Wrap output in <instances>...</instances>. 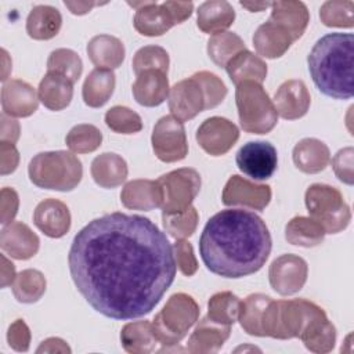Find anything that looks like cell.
<instances>
[{"instance_id": "cell-1", "label": "cell", "mask_w": 354, "mask_h": 354, "mask_svg": "<svg viewBox=\"0 0 354 354\" xmlns=\"http://www.w3.org/2000/svg\"><path fill=\"white\" fill-rule=\"evenodd\" d=\"M68 264L86 301L112 319L149 314L176 277L173 245L149 218L120 212L86 224L73 238Z\"/></svg>"}, {"instance_id": "cell-2", "label": "cell", "mask_w": 354, "mask_h": 354, "mask_svg": "<svg viewBox=\"0 0 354 354\" xmlns=\"http://www.w3.org/2000/svg\"><path fill=\"white\" fill-rule=\"evenodd\" d=\"M272 248L268 227L257 214L225 209L212 216L199 238V253L206 268L224 278L257 272Z\"/></svg>"}, {"instance_id": "cell-3", "label": "cell", "mask_w": 354, "mask_h": 354, "mask_svg": "<svg viewBox=\"0 0 354 354\" xmlns=\"http://www.w3.org/2000/svg\"><path fill=\"white\" fill-rule=\"evenodd\" d=\"M354 37L351 33H328L318 39L308 57V71L317 88L335 100L353 97Z\"/></svg>"}, {"instance_id": "cell-4", "label": "cell", "mask_w": 354, "mask_h": 354, "mask_svg": "<svg viewBox=\"0 0 354 354\" xmlns=\"http://www.w3.org/2000/svg\"><path fill=\"white\" fill-rule=\"evenodd\" d=\"M326 313L318 304L306 299L272 300L267 304L263 319V337L279 340L300 339L303 332Z\"/></svg>"}, {"instance_id": "cell-5", "label": "cell", "mask_w": 354, "mask_h": 354, "mask_svg": "<svg viewBox=\"0 0 354 354\" xmlns=\"http://www.w3.org/2000/svg\"><path fill=\"white\" fill-rule=\"evenodd\" d=\"M29 180L39 188L68 192L75 189L83 177L82 162L68 151L39 152L28 166Z\"/></svg>"}, {"instance_id": "cell-6", "label": "cell", "mask_w": 354, "mask_h": 354, "mask_svg": "<svg viewBox=\"0 0 354 354\" xmlns=\"http://www.w3.org/2000/svg\"><path fill=\"white\" fill-rule=\"evenodd\" d=\"M198 318L199 306L192 296L183 292L171 295L152 321L158 343L163 347H174L187 336Z\"/></svg>"}, {"instance_id": "cell-7", "label": "cell", "mask_w": 354, "mask_h": 354, "mask_svg": "<svg viewBox=\"0 0 354 354\" xmlns=\"http://www.w3.org/2000/svg\"><path fill=\"white\" fill-rule=\"evenodd\" d=\"M241 127L250 134H267L278 123V112L260 83L242 82L235 90Z\"/></svg>"}, {"instance_id": "cell-8", "label": "cell", "mask_w": 354, "mask_h": 354, "mask_svg": "<svg viewBox=\"0 0 354 354\" xmlns=\"http://www.w3.org/2000/svg\"><path fill=\"white\" fill-rule=\"evenodd\" d=\"M304 203L310 217L322 225L325 234H337L351 221L350 206L336 187L311 184L304 194Z\"/></svg>"}, {"instance_id": "cell-9", "label": "cell", "mask_w": 354, "mask_h": 354, "mask_svg": "<svg viewBox=\"0 0 354 354\" xmlns=\"http://www.w3.org/2000/svg\"><path fill=\"white\" fill-rule=\"evenodd\" d=\"M162 189V213H183L192 206L201 191V174L192 167H181L156 180Z\"/></svg>"}, {"instance_id": "cell-10", "label": "cell", "mask_w": 354, "mask_h": 354, "mask_svg": "<svg viewBox=\"0 0 354 354\" xmlns=\"http://www.w3.org/2000/svg\"><path fill=\"white\" fill-rule=\"evenodd\" d=\"M151 142L156 158L165 163L183 160L188 153L184 124L173 115H166L156 122L152 130Z\"/></svg>"}, {"instance_id": "cell-11", "label": "cell", "mask_w": 354, "mask_h": 354, "mask_svg": "<svg viewBox=\"0 0 354 354\" xmlns=\"http://www.w3.org/2000/svg\"><path fill=\"white\" fill-rule=\"evenodd\" d=\"M236 166L256 181L268 180L277 170L278 153L268 141H249L236 152Z\"/></svg>"}, {"instance_id": "cell-12", "label": "cell", "mask_w": 354, "mask_h": 354, "mask_svg": "<svg viewBox=\"0 0 354 354\" xmlns=\"http://www.w3.org/2000/svg\"><path fill=\"white\" fill-rule=\"evenodd\" d=\"M307 261L297 254H281L277 257L268 270L271 288L281 296H290L301 290L307 281Z\"/></svg>"}, {"instance_id": "cell-13", "label": "cell", "mask_w": 354, "mask_h": 354, "mask_svg": "<svg viewBox=\"0 0 354 354\" xmlns=\"http://www.w3.org/2000/svg\"><path fill=\"white\" fill-rule=\"evenodd\" d=\"M199 147L212 156L227 153L239 138V129L228 119L212 116L202 122L196 130Z\"/></svg>"}, {"instance_id": "cell-14", "label": "cell", "mask_w": 354, "mask_h": 354, "mask_svg": "<svg viewBox=\"0 0 354 354\" xmlns=\"http://www.w3.org/2000/svg\"><path fill=\"white\" fill-rule=\"evenodd\" d=\"M271 195L270 185L256 184L234 174L224 185L221 201L225 206H243L253 210H264L271 201Z\"/></svg>"}, {"instance_id": "cell-15", "label": "cell", "mask_w": 354, "mask_h": 354, "mask_svg": "<svg viewBox=\"0 0 354 354\" xmlns=\"http://www.w3.org/2000/svg\"><path fill=\"white\" fill-rule=\"evenodd\" d=\"M167 100L171 115L181 122L191 120L207 109L203 88L194 76L177 82L170 88Z\"/></svg>"}, {"instance_id": "cell-16", "label": "cell", "mask_w": 354, "mask_h": 354, "mask_svg": "<svg viewBox=\"0 0 354 354\" xmlns=\"http://www.w3.org/2000/svg\"><path fill=\"white\" fill-rule=\"evenodd\" d=\"M127 4L136 8L133 24L136 30L142 36H162L176 25L166 1H127Z\"/></svg>"}, {"instance_id": "cell-17", "label": "cell", "mask_w": 354, "mask_h": 354, "mask_svg": "<svg viewBox=\"0 0 354 354\" xmlns=\"http://www.w3.org/2000/svg\"><path fill=\"white\" fill-rule=\"evenodd\" d=\"M1 108L11 118H28L37 111L39 95L29 83L11 79L1 87Z\"/></svg>"}, {"instance_id": "cell-18", "label": "cell", "mask_w": 354, "mask_h": 354, "mask_svg": "<svg viewBox=\"0 0 354 354\" xmlns=\"http://www.w3.org/2000/svg\"><path fill=\"white\" fill-rule=\"evenodd\" d=\"M272 102L278 116L286 120H295L303 118L308 112L311 97L303 80L290 79L278 87Z\"/></svg>"}, {"instance_id": "cell-19", "label": "cell", "mask_w": 354, "mask_h": 354, "mask_svg": "<svg viewBox=\"0 0 354 354\" xmlns=\"http://www.w3.org/2000/svg\"><path fill=\"white\" fill-rule=\"evenodd\" d=\"M1 250L17 260L32 259L40 246L39 236L22 221L6 224L0 234Z\"/></svg>"}, {"instance_id": "cell-20", "label": "cell", "mask_w": 354, "mask_h": 354, "mask_svg": "<svg viewBox=\"0 0 354 354\" xmlns=\"http://www.w3.org/2000/svg\"><path fill=\"white\" fill-rule=\"evenodd\" d=\"M33 223L48 238H62L71 228V212L59 199L48 198L35 207Z\"/></svg>"}, {"instance_id": "cell-21", "label": "cell", "mask_w": 354, "mask_h": 354, "mask_svg": "<svg viewBox=\"0 0 354 354\" xmlns=\"http://www.w3.org/2000/svg\"><path fill=\"white\" fill-rule=\"evenodd\" d=\"M231 335V326L217 324L207 315L199 321L191 333L187 350L192 354H213L217 353Z\"/></svg>"}, {"instance_id": "cell-22", "label": "cell", "mask_w": 354, "mask_h": 354, "mask_svg": "<svg viewBox=\"0 0 354 354\" xmlns=\"http://www.w3.org/2000/svg\"><path fill=\"white\" fill-rule=\"evenodd\" d=\"M270 21L283 28L295 41L306 32L310 22V14L303 1H272Z\"/></svg>"}, {"instance_id": "cell-23", "label": "cell", "mask_w": 354, "mask_h": 354, "mask_svg": "<svg viewBox=\"0 0 354 354\" xmlns=\"http://www.w3.org/2000/svg\"><path fill=\"white\" fill-rule=\"evenodd\" d=\"M120 202L130 210H152L162 206V189L153 180H131L120 192Z\"/></svg>"}, {"instance_id": "cell-24", "label": "cell", "mask_w": 354, "mask_h": 354, "mask_svg": "<svg viewBox=\"0 0 354 354\" xmlns=\"http://www.w3.org/2000/svg\"><path fill=\"white\" fill-rule=\"evenodd\" d=\"M134 100L142 106H158L169 97L167 73L162 71H145L133 83Z\"/></svg>"}, {"instance_id": "cell-25", "label": "cell", "mask_w": 354, "mask_h": 354, "mask_svg": "<svg viewBox=\"0 0 354 354\" xmlns=\"http://www.w3.org/2000/svg\"><path fill=\"white\" fill-rule=\"evenodd\" d=\"M295 166L307 174H315L326 169L330 162V152L325 142L318 138H303L292 151Z\"/></svg>"}, {"instance_id": "cell-26", "label": "cell", "mask_w": 354, "mask_h": 354, "mask_svg": "<svg viewBox=\"0 0 354 354\" xmlns=\"http://www.w3.org/2000/svg\"><path fill=\"white\" fill-rule=\"evenodd\" d=\"M253 46L263 58L275 59L282 57L292 46V36L279 25L267 21L261 24L253 35Z\"/></svg>"}, {"instance_id": "cell-27", "label": "cell", "mask_w": 354, "mask_h": 354, "mask_svg": "<svg viewBox=\"0 0 354 354\" xmlns=\"http://www.w3.org/2000/svg\"><path fill=\"white\" fill-rule=\"evenodd\" d=\"M235 21V10L225 0H209L199 6L196 11V25L207 35L227 32Z\"/></svg>"}, {"instance_id": "cell-28", "label": "cell", "mask_w": 354, "mask_h": 354, "mask_svg": "<svg viewBox=\"0 0 354 354\" xmlns=\"http://www.w3.org/2000/svg\"><path fill=\"white\" fill-rule=\"evenodd\" d=\"M91 177L102 188H116L126 181L129 169L126 160L115 152H104L91 162Z\"/></svg>"}, {"instance_id": "cell-29", "label": "cell", "mask_w": 354, "mask_h": 354, "mask_svg": "<svg viewBox=\"0 0 354 354\" xmlns=\"http://www.w3.org/2000/svg\"><path fill=\"white\" fill-rule=\"evenodd\" d=\"M87 55L100 69H116L124 59L123 43L111 35H97L87 43Z\"/></svg>"}, {"instance_id": "cell-30", "label": "cell", "mask_w": 354, "mask_h": 354, "mask_svg": "<svg viewBox=\"0 0 354 354\" xmlns=\"http://www.w3.org/2000/svg\"><path fill=\"white\" fill-rule=\"evenodd\" d=\"M39 101L50 111L65 109L73 97V83L66 77L47 72L37 87Z\"/></svg>"}, {"instance_id": "cell-31", "label": "cell", "mask_w": 354, "mask_h": 354, "mask_svg": "<svg viewBox=\"0 0 354 354\" xmlns=\"http://www.w3.org/2000/svg\"><path fill=\"white\" fill-rule=\"evenodd\" d=\"M225 71L235 86L242 82H256L261 84L267 77V64L261 57L249 50H243L231 58L225 65Z\"/></svg>"}, {"instance_id": "cell-32", "label": "cell", "mask_w": 354, "mask_h": 354, "mask_svg": "<svg viewBox=\"0 0 354 354\" xmlns=\"http://www.w3.org/2000/svg\"><path fill=\"white\" fill-rule=\"evenodd\" d=\"M61 26V12L47 4L35 6L26 18V33L35 40H50L55 37Z\"/></svg>"}, {"instance_id": "cell-33", "label": "cell", "mask_w": 354, "mask_h": 354, "mask_svg": "<svg viewBox=\"0 0 354 354\" xmlns=\"http://www.w3.org/2000/svg\"><path fill=\"white\" fill-rule=\"evenodd\" d=\"M116 84L115 73L111 69H93L84 79L82 95L90 108H101L113 94Z\"/></svg>"}, {"instance_id": "cell-34", "label": "cell", "mask_w": 354, "mask_h": 354, "mask_svg": "<svg viewBox=\"0 0 354 354\" xmlns=\"http://www.w3.org/2000/svg\"><path fill=\"white\" fill-rule=\"evenodd\" d=\"M120 342L124 351L130 354H149L158 344L152 322L148 319L126 324L120 330Z\"/></svg>"}, {"instance_id": "cell-35", "label": "cell", "mask_w": 354, "mask_h": 354, "mask_svg": "<svg viewBox=\"0 0 354 354\" xmlns=\"http://www.w3.org/2000/svg\"><path fill=\"white\" fill-rule=\"evenodd\" d=\"M325 230L311 217L296 216L285 227V239L295 246L314 248L324 242Z\"/></svg>"}, {"instance_id": "cell-36", "label": "cell", "mask_w": 354, "mask_h": 354, "mask_svg": "<svg viewBox=\"0 0 354 354\" xmlns=\"http://www.w3.org/2000/svg\"><path fill=\"white\" fill-rule=\"evenodd\" d=\"M300 340L306 348L315 354H326L333 350L336 343V328L328 319L321 317L315 319L300 336Z\"/></svg>"}, {"instance_id": "cell-37", "label": "cell", "mask_w": 354, "mask_h": 354, "mask_svg": "<svg viewBox=\"0 0 354 354\" xmlns=\"http://www.w3.org/2000/svg\"><path fill=\"white\" fill-rule=\"evenodd\" d=\"M46 286H47V282L44 275L35 268L22 270L21 272H18L11 285L14 297L19 303H25V304H32L39 301L46 292Z\"/></svg>"}, {"instance_id": "cell-38", "label": "cell", "mask_w": 354, "mask_h": 354, "mask_svg": "<svg viewBox=\"0 0 354 354\" xmlns=\"http://www.w3.org/2000/svg\"><path fill=\"white\" fill-rule=\"evenodd\" d=\"M270 301L271 297L263 293H252L241 301L238 321L248 335L263 337L261 319Z\"/></svg>"}, {"instance_id": "cell-39", "label": "cell", "mask_w": 354, "mask_h": 354, "mask_svg": "<svg viewBox=\"0 0 354 354\" xmlns=\"http://www.w3.org/2000/svg\"><path fill=\"white\" fill-rule=\"evenodd\" d=\"M243 50V40L234 32L216 33L207 40V55L220 68H225L230 59Z\"/></svg>"}, {"instance_id": "cell-40", "label": "cell", "mask_w": 354, "mask_h": 354, "mask_svg": "<svg viewBox=\"0 0 354 354\" xmlns=\"http://www.w3.org/2000/svg\"><path fill=\"white\" fill-rule=\"evenodd\" d=\"M241 299L232 292L214 293L207 301V317L221 325L231 326L238 321Z\"/></svg>"}, {"instance_id": "cell-41", "label": "cell", "mask_w": 354, "mask_h": 354, "mask_svg": "<svg viewBox=\"0 0 354 354\" xmlns=\"http://www.w3.org/2000/svg\"><path fill=\"white\" fill-rule=\"evenodd\" d=\"M83 71V62L77 53L71 48H57L50 53L47 59V72L61 75L73 84L79 80Z\"/></svg>"}, {"instance_id": "cell-42", "label": "cell", "mask_w": 354, "mask_h": 354, "mask_svg": "<svg viewBox=\"0 0 354 354\" xmlns=\"http://www.w3.org/2000/svg\"><path fill=\"white\" fill-rule=\"evenodd\" d=\"M102 133L94 124H76L65 137L66 147L73 153H88L94 152L101 147Z\"/></svg>"}, {"instance_id": "cell-43", "label": "cell", "mask_w": 354, "mask_h": 354, "mask_svg": "<svg viewBox=\"0 0 354 354\" xmlns=\"http://www.w3.org/2000/svg\"><path fill=\"white\" fill-rule=\"evenodd\" d=\"M199 221L198 210L191 206L183 213H162L165 231L174 239H185L194 235Z\"/></svg>"}, {"instance_id": "cell-44", "label": "cell", "mask_w": 354, "mask_h": 354, "mask_svg": "<svg viewBox=\"0 0 354 354\" xmlns=\"http://www.w3.org/2000/svg\"><path fill=\"white\" fill-rule=\"evenodd\" d=\"M354 3L351 0H328L319 8V18L329 28H353Z\"/></svg>"}, {"instance_id": "cell-45", "label": "cell", "mask_w": 354, "mask_h": 354, "mask_svg": "<svg viewBox=\"0 0 354 354\" xmlns=\"http://www.w3.org/2000/svg\"><path fill=\"white\" fill-rule=\"evenodd\" d=\"M169 54L160 46H144L136 51L133 58V71L138 76L145 71H169Z\"/></svg>"}, {"instance_id": "cell-46", "label": "cell", "mask_w": 354, "mask_h": 354, "mask_svg": "<svg viewBox=\"0 0 354 354\" xmlns=\"http://www.w3.org/2000/svg\"><path fill=\"white\" fill-rule=\"evenodd\" d=\"M105 124L119 134H134L142 129V120L137 112L127 106L116 105L106 111Z\"/></svg>"}, {"instance_id": "cell-47", "label": "cell", "mask_w": 354, "mask_h": 354, "mask_svg": "<svg viewBox=\"0 0 354 354\" xmlns=\"http://www.w3.org/2000/svg\"><path fill=\"white\" fill-rule=\"evenodd\" d=\"M202 86L205 97H206V104L207 109L216 108L223 102V100L227 95V87L224 82L214 73L209 71H199L192 75Z\"/></svg>"}, {"instance_id": "cell-48", "label": "cell", "mask_w": 354, "mask_h": 354, "mask_svg": "<svg viewBox=\"0 0 354 354\" xmlns=\"http://www.w3.org/2000/svg\"><path fill=\"white\" fill-rule=\"evenodd\" d=\"M174 259L178 270L185 277H192L198 271V260L194 254L192 245L187 239H176L173 243Z\"/></svg>"}, {"instance_id": "cell-49", "label": "cell", "mask_w": 354, "mask_h": 354, "mask_svg": "<svg viewBox=\"0 0 354 354\" xmlns=\"http://www.w3.org/2000/svg\"><path fill=\"white\" fill-rule=\"evenodd\" d=\"M353 158H354V149L353 147H346L343 149H339L336 155L332 159V167L336 174V177L347 184L353 185L354 184V171H353Z\"/></svg>"}, {"instance_id": "cell-50", "label": "cell", "mask_w": 354, "mask_h": 354, "mask_svg": "<svg viewBox=\"0 0 354 354\" xmlns=\"http://www.w3.org/2000/svg\"><path fill=\"white\" fill-rule=\"evenodd\" d=\"M7 342L11 348L19 353H25L30 346V330L24 319L14 321L7 332Z\"/></svg>"}, {"instance_id": "cell-51", "label": "cell", "mask_w": 354, "mask_h": 354, "mask_svg": "<svg viewBox=\"0 0 354 354\" xmlns=\"http://www.w3.org/2000/svg\"><path fill=\"white\" fill-rule=\"evenodd\" d=\"M19 198L14 188L4 187L0 192V223L3 225L14 221V217L18 213Z\"/></svg>"}, {"instance_id": "cell-52", "label": "cell", "mask_w": 354, "mask_h": 354, "mask_svg": "<svg viewBox=\"0 0 354 354\" xmlns=\"http://www.w3.org/2000/svg\"><path fill=\"white\" fill-rule=\"evenodd\" d=\"M19 163V152L12 142L0 141V173L3 176L17 170Z\"/></svg>"}, {"instance_id": "cell-53", "label": "cell", "mask_w": 354, "mask_h": 354, "mask_svg": "<svg viewBox=\"0 0 354 354\" xmlns=\"http://www.w3.org/2000/svg\"><path fill=\"white\" fill-rule=\"evenodd\" d=\"M19 138V123L6 115V113H1L0 116V141H4V142H12L15 144Z\"/></svg>"}, {"instance_id": "cell-54", "label": "cell", "mask_w": 354, "mask_h": 354, "mask_svg": "<svg viewBox=\"0 0 354 354\" xmlns=\"http://www.w3.org/2000/svg\"><path fill=\"white\" fill-rule=\"evenodd\" d=\"M167 8L170 10V14L176 22V25L183 24L185 19H188L194 11V3L192 1H166Z\"/></svg>"}, {"instance_id": "cell-55", "label": "cell", "mask_w": 354, "mask_h": 354, "mask_svg": "<svg viewBox=\"0 0 354 354\" xmlns=\"http://www.w3.org/2000/svg\"><path fill=\"white\" fill-rule=\"evenodd\" d=\"M71 347L66 344L65 340L59 337H48L40 343L36 353H71Z\"/></svg>"}, {"instance_id": "cell-56", "label": "cell", "mask_w": 354, "mask_h": 354, "mask_svg": "<svg viewBox=\"0 0 354 354\" xmlns=\"http://www.w3.org/2000/svg\"><path fill=\"white\" fill-rule=\"evenodd\" d=\"M1 260V271H0V279H1V288H7L8 285H12L17 274L14 264L6 257V254L0 256Z\"/></svg>"}, {"instance_id": "cell-57", "label": "cell", "mask_w": 354, "mask_h": 354, "mask_svg": "<svg viewBox=\"0 0 354 354\" xmlns=\"http://www.w3.org/2000/svg\"><path fill=\"white\" fill-rule=\"evenodd\" d=\"M64 4L75 15H84L90 12L93 7L100 6V3H94V1H64Z\"/></svg>"}, {"instance_id": "cell-58", "label": "cell", "mask_w": 354, "mask_h": 354, "mask_svg": "<svg viewBox=\"0 0 354 354\" xmlns=\"http://www.w3.org/2000/svg\"><path fill=\"white\" fill-rule=\"evenodd\" d=\"M239 4L249 10L250 12H259V11H264L266 8L271 7L270 1H239Z\"/></svg>"}, {"instance_id": "cell-59", "label": "cell", "mask_w": 354, "mask_h": 354, "mask_svg": "<svg viewBox=\"0 0 354 354\" xmlns=\"http://www.w3.org/2000/svg\"><path fill=\"white\" fill-rule=\"evenodd\" d=\"M1 62H3V72H1V82L6 83L7 77H8V73L11 72V59L7 54V51L3 48L1 50Z\"/></svg>"}]
</instances>
